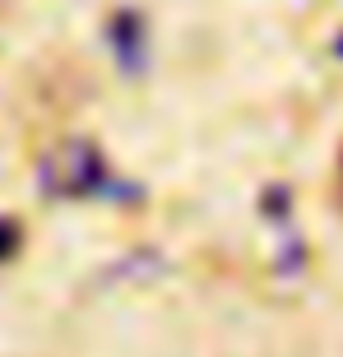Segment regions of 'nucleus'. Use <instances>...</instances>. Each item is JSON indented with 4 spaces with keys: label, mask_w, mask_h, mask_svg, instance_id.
I'll use <instances>...</instances> for the list:
<instances>
[{
    "label": "nucleus",
    "mask_w": 343,
    "mask_h": 357,
    "mask_svg": "<svg viewBox=\"0 0 343 357\" xmlns=\"http://www.w3.org/2000/svg\"><path fill=\"white\" fill-rule=\"evenodd\" d=\"M14 241H19V232H14V227L5 223V218H0V260H5V255L14 251Z\"/></svg>",
    "instance_id": "2"
},
{
    "label": "nucleus",
    "mask_w": 343,
    "mask_h": 357,
    "mask_svg": "<svg viewBox=\"0 0 343 357\" xmlns=\"http://www.w3.org/2000/svg\"><path fill=\"white\" fill-rule=\"evenodd\" d=\"M47 181H52V190H61V195H102V199H116V190H112V172H107V162L93 153V149L75 144L66 149L61 158L52 162V172H47Z\"/></svg>",
    "instance_id": "1"
}]
</instances>
